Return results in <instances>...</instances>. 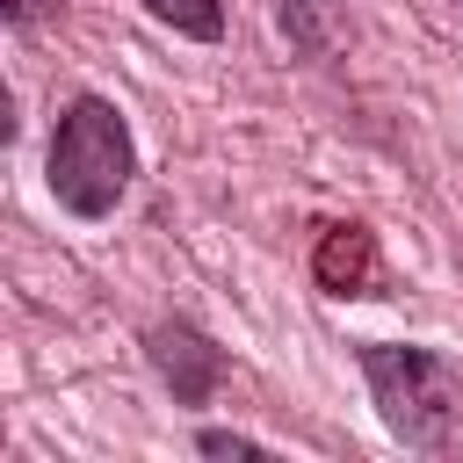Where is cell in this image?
<instances>
[{
    "label": "cell",
    "instance_id": "1",
    "mask_svg": "<svg viewBox=\"0 0 463 463\" xmlns=\"http://www.w3.org/2000/svg\"><path fill=\"white\" fill-rule=\"evenodd\" d=\"M362 376L383 427L420 456H463V369L434 347L362 340Z\"/></svg>",
    "mask_w": 463,
    "mask_h": 463
},
{
    "label": "cell",
    "instance_id": "2",
    "mask_svg": "<svg viewBox=\"0 0 463 463\" xmlns=\"http://www.w3.org/2000/svg\"><path fill=\"white\" fill-rule=\"evenodd\" d=\"M130 174H137V145H130V123L116 101L101 94H72L58 109V130H51V159H43V181L51 195L72 210V217H109L123 195H130Z\"/></svg>",
    "mask_w": 463,
    "mask_h": 463
},
{
    "label": "cell",
    "instance_id": "3",
    "mask_svg": "<svg viewBox=\"0 0 463 463\" xmlns=\"http://www.w3.org/2000/svg\"><path fill=\"white\" fill-rule=\"evenodd\" d=\"M145 354H152V369L166 376L174 405H203V398L224 383V369H232L224 347H210V340H203L195 326H181V318H174V326H152V333H145Z\"/></svg>",
    "mask_w": 463,
    "mask_h": 463
},
{
    "label": "cell",
    "instance_id": "4",
    "mask_svg": "<svg viewBox=\"0 0 463 463\" xmlns=\"http://www.w3.org/2000/svg\"><path fill=\"white\" fill-rule=\"evenodd\" d=\"M311 275H318L326 297H376L383 260H376L369 224H326L318 232V253H311Z\"/></svg>",
    "mask_w": 463,
    "mask_h": 463
},
{
    "label": "cell",
    "instance_id": "5",
    "mask_svg": "<svg viewBox=\"0 0 463 463\" xmlns=\"http://www.w3.org/2000/svg\"><path fill=\"white\" fill-rule=\"evenodd\" d=\"M159 29H174V36H195V43H217L224 36V7L217 0H137Z\"/></svg>",
    "mask_w": 463,
    "mask_h": 463
},
{
    "label": "cell",
    "instance_id": "6",
    "mask_svg": "<svg viewBox=\"0 0 463 463\" xmlns=\"http://www.w3.org/2000/svg\"><path fill=\"white\" fill-rule=\"evenodd\" d=\"M333 14H340V0H275V22H282V36L297 51H318L326 29H333Z\"/></svg>",
    "mask_w": 463,
    "mask_h": 463
},
{
    "label": "cell",
    "instance_id": "7",
    "mask_svg": "<svg viewBox=\"0 0 463 463\" xmlns=\"http://www.w3.org/2000/svg\"><path fill=\"white\" fill-rule=\"evenodd\" d=\"M195 449H203V456H260V441L224 434V427H203V434H195Z\"/></svg>",
    "mask_w": 463,
    "mask_h": 463
},
{
    "label": "cell",
    "instance_id": "8",
    "mask_svg": "<svg viewBox=\"0 0 463 463\" xmlns=\"http://www.w3.org/2000/svg\"><path fill=\"white\" fill-rule=\"evenodd\" d=\"M58 7H65V0H7V22H14V29H36V22H51Z\"/></svg>",
    "mask_w": 463,
    "mask_h": 463
}]
</instances>
